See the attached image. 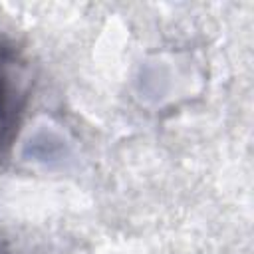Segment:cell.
Masks as SVG:
<instances>
[{
	"instance_id": "cell-1",
	"label": "cell",
	"mask_w": 254,
	"mask_h": 254,
	"mask_svg": "<svg viewBox=\"0 0 254 254\" xmlns=\"http://www.w3.org/2000/svg\"><path fill=\"white\" fill-rule=\"evenodd\" d=\"M32 75L28 62L8 42L0 40V151L14 139L30 99Z\"/></svg>"
}]
</instances>
